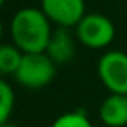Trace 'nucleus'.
<instances>
[{
  "label": "nucleus",
  "mask_w": 127,
  "mask_h": 127,
  "mask_svg": "<svg viewBox=\"0 0 127 127\" xmlns=\"http://www.w3.org/2000/svg\"><path fill=\"white\" fill-rule=\"evenodd\" d=\"M15 108V92L6 81L0 82V124L8 122Z\"/></svg>",
  "instance_id": "1a4fd4ad"
},
{
  "label": "nucleus",
  "mask_w": 127,
  "mask_h": 127,
  "mask_svg": "<svg viewBox=\"0 0 127 127\" xmlns=\"http://www.w3.org/2000/svg\"><path fill=\"white\" fill-rule=\"evenodd\" d=\"M0 127H18V126L13 122H5V124H0Z\"/></svg>",
  "instance_id": "9b49d317"
},
{
  "label": "nucleus",
  "mask_w": 127,
  "mask_h": 127,
  "mask_svg": "<svg viewBox=\"0 0 127 127\" xmlns=\"http://www.w3.org/2000/svg\"><path fill=\"white\" fill-rule=\"evenodd\" d=\"M52 127H93L90 119L82 111H69L58 116Z\"/></svg>",
  "instance_id": "9d476101"
},
{
  "label": "nucleus",
  "mask_w": 127,
  "mask_h": 127,
  "mask_svg": "<svg viewBox=\"0 0 127 127\" xmlns=\"http://www.w3.org/2000/svg\"><path fill=\"white\" fill-rule=\"evenodd\" d=\"M116 28L109 18L100 13H87L76 26V37L89 48H105L113 42Z\"/></svg>",
  "instance_id": "7ed1b4c3"
},
{
  "label": "nucleus",
  "mask_w": 127,
  "mask_h": 127,
  "mask_svg": "<svg viewBox=\"0 0 127 127\" xmlns=\"http://www.w3.org/2000/svg\"><path fill=\"white\" fill-rule=\"evenodd\" d=\"M56 72V64L47 53H24L15 77L23 87L37 90L48 85Z\"/></svg>",
  "instance_id": "f03ea898"
},
{
  "label": "nucleus",
  "mask_w": 127,
  "mask_h": 127,
  "mask_svg": "<svg viewBox=\"0 0 127 127\" xmlns=\"http://www.w3.org/2000/svg\"><path fill=\"white\" fill-rule=\"evenodd\" d=\"M96 72L109 93L127 95V53L111 50L100 56Z\"/></svg>",
  "instance_id": "20e7f679"
},
{
  "label": "nucleus",
  "mask_w": 127,
  "mask_h": 127,
  "mask_svg": "<svg viewBox=\"0 0 127 127\" xmlns=\"http://www.w3.org/2000/svg\"><path fill=\"white\" fill-rule=\"evenodd\" d=\"M40 10L58 28H76L87 15L84 0H40Z\"/></svg>",
  "instance_id": "39448f33"
},
{
  "label": "nucleus",
  "mask_w": 127,
  "mask_h": 127,
  "mask_svg": "<svg viewBox=\"0 0 127 127\" xmlns=\"http://www.w3.org/2000/svg\"><path fill=\"white\" fill-rule=\"evenodd\" d=\"M24 53L13 43H5L0 47V72L2 74H16L23 61Z\"/></svg>",
  "instance_id": "6e6552de"
},
{
  "label": "nucleus",
  "mask_w": 127,
  "mask_h": 127,
  "mask_svg": "<svg viewBox=\"0 0 127 127\" xmlns=\"http://www.w3.org/2000/svg\"><path fill=\"white\" fill-rule=\"evenodd\" d=\"M52 35L50 19L35 6L18 10L10 21V37L23 53H45Z\"/></svg>",
  "instance_id": "f257e3e1"
},
{
  "label": "nucleus",
  "mask_w": 127,
  "mask_h": 127,
  "mask_svg": "<svg viewBox=\"0 0 127 127\" xmlns=\"http://www.w3.org/2000/svg\"><path fill=\"white\" fill-rule=\"evenodd\" d=\"M45 53L52 58L55 64H64V63L71 61L74 56V39L69 29H55Z\"/></svg>",
  "instance_id": "0eeeda50"
},
{
  "label": "nucleus",
  "mask_w": 127,
  "mask_h": 127,
  "mask_svg": "<svg viewBox=\"0 0 127 127\" xmlns=\"http://www.w3.org/2000/svg\"><path fill=\"white\" fill-rule=\"evenodd\" d=\"M100 121L108 127L127 126V95L109 93L98 109Z\"/></svg>",
  "instance_id": "423d86ee"
}]
</instances>
